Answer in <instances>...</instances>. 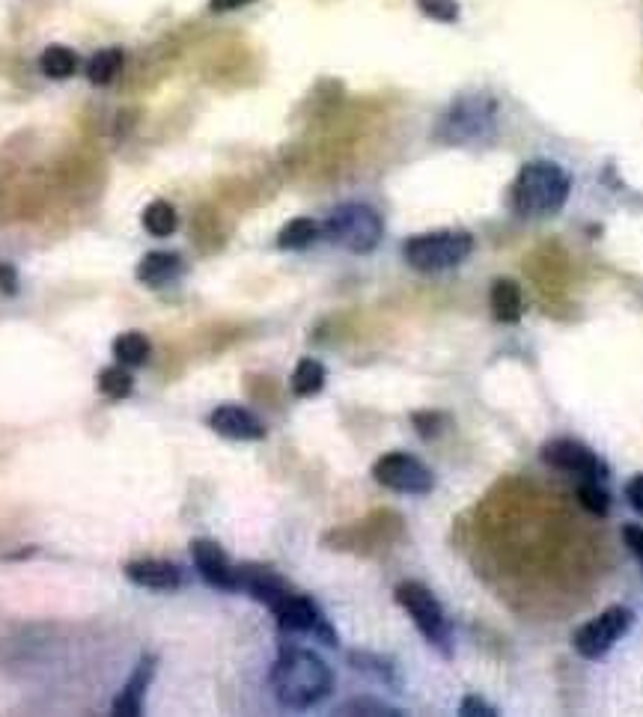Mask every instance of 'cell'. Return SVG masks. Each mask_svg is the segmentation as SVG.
Returning a JSON list of instances; mask_svg holds the SVG:
<instances>
[{
	"instance_id": "obj_19",
	"label": "cell",
	"mask_w": 643,
	"mask_h": 717,
	"mask_svg": "<svg viewBox=\"0 0 643 717\" xmlns=\"http://www.w3.org/2000/svg\"><path fill=\"white\" fill-rule=\"evenodd\" d=\"M325 378H328V375H325V366H322L319 360H298V366H295V372H292V393L301 396V399L316 396V393L325 387Z\"/></svg>"
},
{
	"instance_id": "obj_16",
	"label": "cell",
	"mask_w": 643,
	"mask_h": 717,
	"mask_svg": "<svg viewBox=\"0 0 643 717\" xmlns=\"http://www.w3.org/2000/svg\"><path fill=\"white\" fill-rule=\"evenodd\" d=\"M489 304H492V313L498 322L504 325H515L524 313V304H521V286L515 280H495L492 283V295H489Z\"/></svg>"
},
{
	"instance_id": "obj_23",
	"label": "cell",
	"mask_w": 643,
	"mask_h": 717,
	"mask_svg": "<svg viewBox=\"0 0 643 717\" xmlns=\"http://www.w3.org/2000/svg\"><path fill=\"white\" fill-rule=\"evenodd\" d=\"M99 390L108 396V399H129L131 390H134V378L126 366H108L99 372Z\"/></svg>"
},
{
	"instance_id": "obj_32",
	"label": "cell",
	"mask_w": 643,
	"mask_h": 717,
	"mask_svg": "<svg viewBox=\"0 0 643 717\" xmlns=\"http://www.w3.org/2000/svg\"><path fill=\"white\" fill-rule=\"evenodd\" d=\"M0 289L6 295H15L18 292V274L9 262H0Z\"/></svg>"
},
{
	"instance_id": "obj_1",
	"label": "cell",
	"mask_w": 643,
	"mask_h": 717,
	"mask_svg": "<svg viewBox=\"0 0 643 717\" xmlns=\"http://www.w3.org/2000/svg\"><path fill=\"white\" fill-rule=\"evenodd\" d=\"M268 682H271L274 700L283 709L304 712V709H313L316 703H322L331 694L334 673L316 652L301 649V646H286L277 655Z\"/></svg>"
},
{
	"instance_id": "obj_9",
	"label": "cell",
	"mask_w": 643,
	"mask_h": 717,
	"mask_svg": "<svg viewBox=\"0 0 643 717\" xmlns=\"http://www.w3.org/2000/svg\"><path fill=\"white\" fill-rule=\"evenodd\" d=\"M542 462L563 471V474H572V477L581 479H602L608 477V465L599 459V453H593L587 444L575 441V438H554V441H545L542 450H539Z\"/></svg>"
},
{
	"instance_id": "obj_7",
	"label": "cell",
	"mask_w": 643,
	"mask_h": 717,
	"mask_svg": "<svg viewBox=\"0 0 643 717\" xmlns=\"http://www.w3.org/2000/svg\"><path fill=\"white\" fill-rule=\"evenodd\" d=\"M277 619V625L283 631H295V634H313L319 637L325 646H337V631L331 628V622L322 616V610L316 607V601L295 590H289L280 601H274L268 607Z\"/></svg>"
},
{
	"instance_id": "obj_31",
	"label": "cell",
	"mask_w": 643,
	"mask_h": 717,
	"mask_svg": "<svg viewBox=\"0 0 643 717\" xmlns=\"http://www.w3.org/2000/svg\"><path fill=\"white\" fill-rule=\"evenodd\" d=\"M626 500L632 503L635 512L643 515V474H635V477L626 482Z\"/></svg>"
},
{
	"instance_id": "obj_11",
	"label": "cell",
	"mask_w": 643,
	"mask_h": 717,
	"mask_svg": "<svg viewBox=\"0 0 643 717\" xmlns=\"http://www.w3.org/2000/svg\"><path fill=\"white\" fill-rule=\"evenodd\" d=\"M209 429L230 441H262L265 438L262 420L242 405H218L209 414Z\"/></svg>"
},
{
	"instance_id": "obj_26",
	"label": "cell",
	"mask_w": 643,
	"mask_h": 717,
	"mask_svg": "<svg viewBox=\"0 0 643 717\" xmlns=\"http://www.w3.org/2000/svg\"><path fill=\"white\" fill-rule=\"evenodd\" d=\"M417 6H420L423 15H429L435 21H444V24L459 18V3L456 0H417Z\"/></svg>"
},
{
	"instance_id": "obj_33",
	"label": "cell",
	"mask_w": 643,
	"mask_h": 717,
	"mask_svg": "<svg viewBox=\"0 0 643 717\" xmlns=\"http://www.w3.org/2000/svg\"><path fill=\"white\" fill-rule=\"evenodd\" d=\"M251 0H212L209 6L215 9V12H230V9H239V6H248Z\"/></svg>"
},
{
	"instance_id": "obj_29",
	"label": "cell",
	"mask_w": 643,
	"mask_h": 717,
	"mask_svg": "<svg viewBox=\"0 0 643 717\" xmlns=\"http://www.w3.org/2000/svg\"><path fill=\"white\" fill-rule=\"evenodd\" d=\"M459 715L462 717H495L498 712H495V706H489L486 700H480V697H465L462 700V706H459Z\"/></svg>"
},
{
	"instance_id": "obj_6",
	"label": "cell",
	"mask_w": 643,
	"mask_h": 717,
	"mask_svg": "<svg viewBox=\"0 0 643 717\" xmlns=\"http://www.w3.org/2000/svg\"><path fill=\"white\" fill-rule=\"evenodd\" d=\"M632 625H635V613L623 604H614V607L602 610L599 616H593L590 622H584L575 631L572 646L581 658L599 661L632 631Z\"/></svg>"
},
{
	"instance_id": "obj_2",
	"label": "cell",
	"mask_w": 643,
	"mask_h": 717,
	"mask_svg": "<svg viewBox=\"0 0 643 717\" xmlns=\"http://www.w3.org/2000/svg\"><path fill=\"white\" fill-rule=\"evenodd\" d=\"M569 176L554 161H530L518 170L513 185V209L524 218H545L569 200Z\"/></svg>"
},
{
	"instance_id": "obj_12",
	"label": "cell",
	"mask_w": 643,
	"mask_h": 717,
	"mask_svg": "<svg viewBox=\"0 0 643 717\" xmlns=\"http://www.w3.org/2000/svg\"><path fill=\"white\" fill-rule=\"evenodd\" d=\"M155 670H158V658L155 655H143L137 658L134 670H131L129 682L123 685V691L117 694V700L111 703V712L120 717H137L143 715V700H146V691L155 679Z\"/></svg>"
},
{
	"instance_id": "obj_27",
	"label": "cell",
	"mask_w": 643,
	"mask_h": 717,
	"mask_svg": "<svg viewBox=\"0 0 643 717\" xmlns=\"http://www.w3.org/2000/svg\"><path fill=\"white\" fill-rule=\"evenodd\" d=\"M340 715H402L399 709H390L385 703H373V700H352L340 709Z\"/></svg>"
},
{
	"instance_id": "obj_30",
	"label": "cell",
	"mask_w": 643,
	"mask_h": 717,
	"mask_svg": "<svg viewBox=\"0 0 643 717\" xmlns=\"http://www.w3.org/2000/svg\"><path fill=\"white\" fill-rule=\"evenodd\" d=\"M623 542H626V548L638 557L643 563V527L638 524H626L623 527Z\"/></svg>"
},
{
	"instance_id": "obj_25",
	"label": "cell",
	"mask_w": 643,
	"mask_h": 717,
	"mask_svg": "<svg viewBox=\"0 0 643 717\" xmlns=\"http://www.w3.org/2000/svg\"><path fill=\"white\" fill-rule=\"evenodd\" d=\"M349 661L355 664V670H361V673H367V676H373V679H379V682H385V685H396L393 667L387 664L385 658L367 655V652H355V655H349Z\"/></svg>"
},
{
	"instance_id": "obj_3",
	"label": "cell",
	"mask_w": 643,
	"mask_h": 717,
	"mask_svg": "<svg viewBox=\"0 0 643 717\" xmlns=\"http://www.w3.org/2000/svg\"><path fill=\"white\" fill-rule=\"evenodd\" d=\"M474 250V239L462 230H438V233H423L405 241L402 256L414 271H444L459 262H465Z\"/></svg>"
},
{
	"instance_id": "obj_13",
	"label": "cell",
	"mask_w": 643,
	"mask_h": 717,
	"mask_svg": "<svg viewBox=\"0 0 643 717\" xmlns=\"http://www.w3.org/2000/svg\"><path fill=\"white\" fill-rule=\"evenodd\" d=\"M236 578H239V590H245L251 598H257L259 604L271 607L274 601L286 596L292 587L268 566H257V563H245L236 566Z\"/></svg>"
},
{
	"instance_id": "obj_21",
	"label": "cell",
	"mask_w": 643,
	"mask_h": 717,
	"mask_svg": "<svg viewBox=\"0 0 643 717\" xmlns=\"http://www.w3.org/2000/svg\"><path fill=\"white\" fill-rule=\"evenodd\" d=\"M319 239V224L313 218H295L277 233V247L283 250H301Z\"/></svg>"
},
{
	"instance_id": "obj_15",
	"label": "cell",
	"mask_w": 643,
	"mask_h": 717,
	"mask_svg": "<svg viewBox=\"0 0 643 717\" xmlns=\"http://www.w3.org/2000/svg\"><path fill=\"white\" fill-rule=\"evenodd\" d=\"M179 274H182V256L179 253H167V250H152L137 265V280L152 286V289L173 283Z\"/></svg>"
},
{
	"instance_id": "obj_22",
	"label": "cell",
	"mask_w": 643,
	"mask_h": 717,
	"mask_svg": "<svg viewBox=\"0 0 643 717\" xmlns=\"http://www.w3.org/2000/svg\"><path fill=\"white\" fill-rule=\"evenodd\" d=\"M114 355L123 366H143L149 355H152V346L143 334L137 331H126L114 340Z\"/></svg>"
},
{
	"instance_id": "obj_24",
	"label": "cell",
	"mask_w": 643,
	"mask_h": 717,
	"mask_svg": "<svg viewBox=\"0 0 643 717\" xmlns=\"http://www.w3.org/2000/svg\"><path fill=\"white\" fill-rule=\"evenodd\" d=\"M578 500L587 512H593L599 518L611 512V494L605 491V485H599V479H584L578 485Z\"/></svg>"
},
{
	"instance_id": "obj_28",
	"label": "cell",
	"mask_w": 643,
	"mask_h": 717,
	"mask_svg": "<svg viewBox=\"0 0 643 717\" xmlns=\"http://www.w3.org/2000/svg\"><path fill=\"white\" fill-rule=\"evenodd\" d=\"M411 420H414V426H417V432H420L423 438H435V435H441V429H444V423H447L441 414H432V411L414 414Z\"/></svg>"
},
{
	"instance_id": "obj_17",
	"label": "cell",
	"mask_w": 643,
	"mask_h": 717,
	"mask_svg": "<svg viewBox=\"0 0 643 717\" xmlns=\"http://www.w3.org/2000/svg\"><path fill=\"white\" fill-rule=\"evenodd\" d=\"M176 227H179V215H176V209L167 200H155V203H149L143 209V230L149 236L167 239V236L176 233Z\"/></svg>"
},
{
	"instance_id": "obj_4",
	"label": "cell",
	"mask_w": 643,
	"mask_h": 717,
	"mask_svg": "<svg viewBox=\"0 0 643 717\" xmlns=\"http://www.w3.org/2000/svg\"><path fill=\"white\" fill-rule=\"evenodd\" d=\"M328 239L352 253H373L385 236V224L376 209L364 203H343L325 221Z\"/></svg>"
},
{
	"instance_id": "obj_10",
	"label": "cell",
	"mask_w": 643,
	"mask_h": 717,
	"mask_svg": "<svg viewBox=\"0 0 643 717\" xmlns=\"http://www.w3.org/2000/svg\"><path fill=\"white\" fill-rule=\"evenodd\" d=\"M191 557L194 566L200 572V578L224 593H239V578H236V566L230 563V557L224 554V548L212 539H194L191 542Z\"/></svg>"
},
{
	"instance_id": "obj_18",
	"label": "cell",
	"mask_w": 643,
	"mask_h": 717,
	"mask_svg": "<svg viewBox=\"0 0 643 717\" xmlns=\"http://www.w3.org/2000/svg\"><path fill=\"white\" fill-rule=\"evenodd\" d=\"M123 69V51L120 48H102L90 57L87 63V78L96 87H108Z\"/></svg>"
},
{
	"instance_id": "obj_8",
	"label": "cell",
	"mask_w": 643,
	"mask_h": 717,
	"mask_svg": "<svg viewBox=\"0 0 643 717\" xmlns=\"http://www.w3.org/2000/svg\"><path fill=\"white\" fill-rule=\"evenodd\" d=\"M373 479L379 485L390 488V491H396V494H429L435 488L432 471L420 459H414L408 453H399V450L385 453L373 465Z\"/></svg>"
},
{
	"instance_id": "obj_20",
	"label": "cell",
	"mask_w": 643,
	"mask_h": 717,
	"mask_svg": "<svg viewBox=\"0 0 643 717\" xmlns=\"http://www.w3.org/2000/svg\"><path fill=\"white\" fill-rule=\"evenodd\" d=\"M39 69H42L48 78L63 81V78L75 75L78 57H75V51H69V48H63V45H48V48L42 51V57H39Z\"/></svg>"
},
{
	"instance_id": "obj_5",
	"label": "cell",
	"mask_w": 643,
	"mask_h": 717,
	"mask_svg": "<svg viewBox=\"0 0 643 717\" xmlns=\"http://www.w3.org/2000/svg\"><path fill=\"white\" fill-rule=\"evenodd\" d=\"M396 601L432 646H438L441 652H450V640H453L450 637V622H447V613H444L441 601L435 598L429 587H423L420 581H402L396 587Z\"/></svg>"
},
{
	"instance_id": "obj_14",
	"label": "cell",
	"mask_w": 643,
	"mask_h": 717,
	"mask_svg": "<svg viewBox=\"0 0 643 717\" xmlns=\"http://www.w3.org/2000/svg\"><path fill=\"white\" fill-rule=\"evenodd\" d=\"M126 578L155 593H170L182 587V569L170 560H134L126 566Z\"/></svg>"
}]
</instances>
